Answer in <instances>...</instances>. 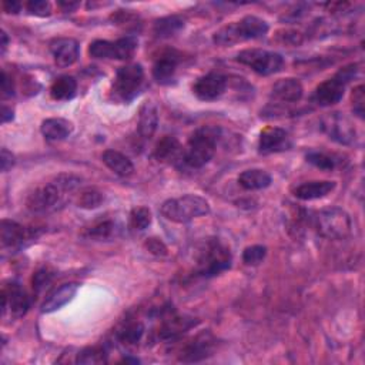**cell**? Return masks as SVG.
I'll list each match as a JSON object with an SVG mask.
<instances>
[{
    "label": "cell",
    "instance_id": "cell-22",
    "mask_svg": "<svg viewBox=\"0 0 365 365\" xmlns=\"http://www.w3.org/2000/svg\"><path fill=\"white\" fill-rule=\"evenodd\" d=\"M159 126V111L153 102H146L140 108L138 133L143 140H150Z\"/></svg>",
    "mask_w": 365,
    "mask_h": 365
},
{
    "label": "cell",
    "instance_id": "cell-28",
    "mask_svg": "<svg viewBox=\"0 0 365 365\" xmlns=\"http://www.w3.org/2000/svg\"><path fill=\"white\" fill-rule=\"evenodd\" d=\"M145 334V324L140 321H129L126 323L117 332V339L122 344L130 347L136 346Z\"/></svg>",
    "mask_w": 365,
    "mask_h": 365
},
{
    "label": "cell",
    "instance_id": "cell-30",
    "mask_svg": "<svg viewBox=\"0 0 365 365\" xmlns=\"http://www.w3.org/2000/svg\"><path fill=\"white\" fill-rule=\"evenodd\" d=\"M152 224V211L147 207H134L129 216V227L133 232H145Z\"/></svg>",
    "mask_w": 365,
    "mask_h": 365
},
{
    "label": "cell",
    "instance_id": "cell-34",
    "mask_svg": "<svg viewBox=\"0 0 365 365\" xmlns=\"http://www.w3.org/2000/svg\"><path fill=\"white\" fill-rule=\"evenodd\" d=\"M107 361V352L103 347H88L77 354V364H103Z\"/></svg>",
    "mask_w": 365,
    "mask_h": 365
},
{
    "label": "cell",
    "instance_id": "cell-13",
    "mask_svg": "<svg viewBox=\"0 0 365 365\" xmlns=\"http://www.w3.org/2000/svg\"><path fill=\"white\" fill-rule=\"evenodd\" d=\"M214 343L216 340L210 332L204 331L199 335H195L190 343H187L181 348L179 359L181 362H199L213 354Z\"/></svg>",
    "mask_w": 365,
    "mask_h": 365
},
{
    "label": "cell",
    "instance_id": "cell-46",
    "mask_svg": "<svg viewBox=\"0 0 365 365\" xmlns=\"http://www.w3.org/2000/svg\"><path fill=\"white\" fill-rule=\"evenodd\" d=\"M13 120V110L8 106H3V113H2V122L8 123Z\"/></svg>",
    "mask_w": 365,
    "mask_h": 365
},
{
    "label": "cell",
    "instance_id": "cell-19",
    "mask_svg": "<svg viewBox=\"0 0 365 365\" xmlns=\"http://www.w3.org/2000/svg\"><path fill=\"white\" fill-rule=\"evenodd\" d=\"M197 320L190 318V317H179V316H170L163 320L157 334L159 339L164 341H175L183 336L187 331H190L193 327L197 325Z\"/></svg>",
    "mask_w": 365,
    "mask_h": 365
},
{
    "label": "cell",
    "instance_id": "cell-31",
    "mask_svg": "<svg viewBox=\"0 0 365 365\" xmlns=\"http://www.w3.org/2000/svg\"><path fill=\"white\" fill-rule=\"evenodd\" d=\"M137 46L138 42L134 36H126L113 42V59L130 60L137 50Z\"/></svg>",
    "mask_w": 365,
    "mask_h": 365
},
{
    "label": "cell",
    "instance_id": "cell-11",
    "mask_svg": "<svg viewBox=\"0 0 365 365\" xmlns=\"http://www.w3.org/2000/svg\"><path fill=\"white\" fill-rule=\"evenodd\" d=\"M31 308V297L23 290V287L16 283L10 282L3 286L2 290V311L3 316L9 311L12 317L20 318L23 317L27 310Z\"/></svg>",
    "mask_w": 365,
    "mask_h": 365
},
{
    "label": "cell",
    "instance_id": "cell-45",
    "mask_svg": "<svg viewBox=\"0 0 365 365\" xmlns=\"http://www.w3.org/2000/svg\"><path fill=\"white\" fill-rule=\"evenodd\" d=\"M59 8H62L63 12H73L74 9L79 8L77 2H59Z\"/></svg>",
    "mask_w": 365,
    "mask_h": 365
},
{
    "label": "cell",
    "instance_id": "cell-14",
    "mask_svg": "<svg viewBox=\"0 0 365 365\" xmlns=\"http://www.w3.org/2000/svg\"><path fill=\"white\" fill-rule=\"evenodd\" d=\"M35 232L23 227L22 224L13 221V220H2L0 224V240H2V247L3 248H10L16 250L23 247L27 241L33 240Z\"/></svg>",
    "mask_w": 365,
    "mask_h": 365
},
{
    "label": "cell",
    "instance_id": "cell-6",
    "mask_svg": "<svg viewBox=\"0 0 365 365\" xmlns=\"http://www.w3.org/2000/svg\"><path fill=\"white\" fill-rule=\"evenodd\" d=\"M317 233L328 240H344L351 236L352 220L340 207L324 209L314 217Z\"/></svg>",
    "mask_w": 365,
    "mask_h": 365
},
{
    "label": "cell",
    "instance_id": "cell-5",
    "mask_svg": "<svg viewBox=\"0 0 365 365\" xmlns=\"http://www.w3.org/2000/svg\"><path fill=\"white\" fill-rule=\"evenodd\" d=\"M232 251L217 238L207 240L200 248L197 257V274L202 277H214L232 267Z\"/></svg>",
    "mask_w": 365,
    "mask_h": 365
},
{
    "label": "cell",
    "instance_id": "cell-36",
    "mask_svg": "<svg viewBox=\"0 0 365 365\" xmlns=\"http://www.w3.org/2000/svg\"><path fill=\"white\" fill-rule=\"evenodd\" d=\"M89 54L95 59H113V42L95 40L89 47Z\"/></svg>",
    "mask_w": 365,
    "mask_h": 365
},
{
    "label": "cell",
    "instance_id": "cell-15",
    "mask_svg": "<svg viewBox=\"0 0 365 365\" xmlns=\"http://www.w3.org/2000/svg\"><path fill=\"white\" fill-rule=\"evenodd\" d=\"M181 60V54L176 50H164L153 65V77L160 84L170 83L175 77L179 63Z\"/></svg>",
    "mask_w": 365,
    "mask_h": 365
},
{
    "label": "cell",
    "instance_id": "cell-10",
    "mask_svg": "<svg viewBox=\"0 0 365 365\" xmlns=\"http://www.w3.org/2000/svg\"><path fill=\"white\" fill-rule=\"evenodd\" d=\"M323 131L334 142L350 146L357 140V129L350 117L340 111H332L321 119Z\"/></svg>",
    "mask_w": 365,
    "mask_h": 365
},
{
    "label": "cell",
    "instance_id": "cell-9",
    "mask_svg": "<svg viewBox=\"0 0 365 365\" xmlns=\"http://www.w3.org/2000/svg\"><path fill=\"white\" fill-rule=\"evenodd\" d=\"M145 81V70L142 65H127L117 70L115 79V95L122 102L133 100L140 92Z\"/></svg>",
    "mask_w": 365,
    "mask_h": 365
},
{
    "label": "cell",
    "instance_id": "cell-16",
    "mask_svg": "<svg viewBox=\"0 0 365 365\" xmlns=\"http://www.w3.org/2000/svg\"><path fill=\"white\" fill-rule=\"evenodd\" d=\"M291 146L289 133L282 127H267L261 131L259 140V152L261 154H271L289 150Z\"/></svg>",
    "mask_w": 365,
    "mask_h": 365
},
{
    "label": "cell",
    "instance_id": "cell-26",
    "mask_svg": "<svg viewBox=\"0 0 365 365\" xmlns=\"http://www.w3.org/2000/svg\"><path fill=\"white\" fill-rule=\"evenodd\" d=\"M271 181V176L267 172L260 170V168H251V170H245L238 176V184L248 191L267 188Z\"/></svg>",
    "mask_w": 365,
    "mask_h": 365
},
{
    "label": "cell",
    "instance_id": "cell-12",
    "mask_svg": "<svg viewBox=\"0 0 365 365\" xmlns=\"http://www.w3.org/2000/svg\"><path fill=\"white\" fill-rule=\"evenodd\" d=\"M227 89V79L220 73H209L194 83L193 92L203 102H213L221 97Z\"/></svg>",
    "mask_w": 365,
    "mask_h": 365
},
{
    "label": "cell",
    "instance_id": "cell-40",
    "mask_svg": "<svg viewBox=\"0 0 365 365\" xmlns=\"http://www.w3.org/2000/svg\"><path fill=\"white\" fill-rule=\"evenodd\" d=\"M352 110L359 119H364V86L362 84H359V86H357L352 90Z\"/></svg>",
    "mask_w": 365,
    "mask_h": 365
},
{
    "label": "cell",
    "instance_id": "cell-24",
    "mask_svg": "<svg viewBox=\"0 0 365 365\" xmlns=\"http://www.w3.org/2000/svg\"><path fill=\"white\" fill-rule=\"evenodd\" d=\"M102 160L111 172L120 177H130L134 173L131 160L117 150H106L102 156Z\"/></svg>",
    "mask_w": 365,
    "mask_h": 365
},
{
    "label": "cell",
    "instance_id": "cell-42",
    "mask_svg": "<svg viewBox=\"0 0 365 365\" xmlns=\"http://www.w3.org/2000/svg\"><path fill=\"white\" fill-rule=\"evenodd\" d=\"M2 95H3V97H12L15 95L13 80H12V77H9L6 70L2 72Z\"/></svg>",
    "mask_w": 365,
    "mask_h": 365
},
{
    "label": "cell",
    "instance_id": "cell-8",
    "mask_svg": "<svg viewBox=\"0 0 365 365\" xmlns=\"http://www.w3.org/2000/svg\"><path fill=\"white\" fill-rule=\"evenodd\" d=\"M236 60L248 66L252 72L261 76H270L282 72L284 67V58L279 53L263 49H247L237 54Z\"/></svg>",
    "mask_w": 365,
    "mask_h": 365
},
{
    "label": "cell",
    "instance_id": "cell-4",
    "mask_svg": "<svg viewBox=\"0 0 365 365\" xmlns=\"http://www.w3.org/2000/svg\"><path fill=\"white\" fill-rule=\"evenodd\" d=\"M160 211L168 221L186 224L194 218L207 216L210 213V204L202 195L186 194L181 197L164 202Z\"/></svg>",
    "mask_w": 365,
    "mask_h": 365
},
{
    "label": "cell",
    "instance_id": "cell-44",
    "mask_svg": "<svg viewBox=\"0 0 365 365\" xmlns=\"http://www.w3.org/2000/svg\"><path fill=\"white\" fill-rule=\"evenodd\" d=\"M3 9L8 13H19L20 9H22V3L10 2V0H9V2H3Z\"/></svg>",
    "mask_w": 365,
    "mask_h": 365
},
{
    "label": "cell",
    "instance_id": "cell-37",
    "mask_svg": "<svg viewBox=\"0 0 365 365\" xmlns=\"http://www.w3.org/2000/svg\"><path fill=\"white\" fill-rule=\"evenodd\" d=\"M54 275H56V271L51 267H42L40 270H38L32 279L35 293H42L53 282Z\"/></svg>",
    "mask_w": 365,
    "mask_h": 365
},
{
    "label": "cell",
    "instance_id": "cell-1",
    "mask_svg": "<svg viewBox=\"0 0 365 365\" xmlns=\"http://www.w3.org/2000/svg\"><path fill=\"white\" fill-rule=\"evenodd\" d=\"M81 183V179L76 175L62 173L56 176L46 184L38 187L27 197V209L35 214H46L62 209L70 199Z\"/></svg>",
    "mask_w": 365,
    "mask_h": 365
},
{
    "label": "cell",
    "instance_id": "cell-41",
    "mask_svg": "<svg viewBox=\"0 0 365 365\" xmlns=\"http://www.w3.org/2000/svg\"><path fill=\"white\" fill-rule=\"evenodd\" d=\"M145 247L152 252V254L154 256H159V257H163V256H167V247L165 244L159 240V238H147V241L145 243Z\"/></svg>",
    "mask_w": 365,
    "mask_h": 365
},
{
    "label": "cell",
    "instance_id": "cell-2",
    "mask_svg": "<svg viewBox=\"0 0 365 365\" xmlns=\"http://www.w3.org/2000/svg\"><path fill=\"white\" fill-rule=\"evenodd\" d=\"M270 26L266 20L257 16H245L238 22L230 23L221 27L213 36V42L217 46H233L247 40L264 38L268 33Z\"/></svg>",
    "mask_w": 365,
    "mask_h": 365
},
{
    "label": "cell",
    "instance_id": "cell-3",
    "mask_svg": "<svg viewBox=\"0 0 365 365\" xmlns=\"http://www.w3.org/2000/svg\"><path fill=\"white\" fill-rule=\"evenodd\" d=\"M220 137L217 127H202L195 130L187 142V147L183 152L184 163L191 168L204 167L216 154V147Z\"/></svg>",
    "mask_w": 365,
    "mask_h": 365
},
{
    "label": "cell",
    "instance_id": "cell-25",
    "mask_svg": "<svg viewBox=\"0 0 365 365\" xmlns=\"http://www.w3.org/2000/svg\"><path fill=\"white\" fill-rule=\"evenodd\" d=\"M183 147L175 136H164L154 149V157L159 161H175L180 156L183 157Z\"/></svg>",
    "mask_w": 365,
    "mask_h": 365
},
{
    "label": "cell",
    "instance_id": "cell-20",
    "mask_svg": "<svg viewBox=\"0 0 365 365\" xmlns=\"http://www.w3.org/2000/svg\"><path fill=\"white\" fill-rule=\"evenodd\" d=\"M336 187L335 181L330 180H316V181H307L300 186H297L293 190V194L298 200L310 202V200H318L323 197H327L330 193H332Z\"/></svg>",
    "mask_w": 365,
    "mask_h": 365
},
{
    "label": "cell",
    "instance_id": "cell-29",
    "mask_svg": "<svg viewBox=\"0 0 365 365\" xmlns=\"http://www.w3.org/2000/svg\"><path fill=\"white\" fill-rule=\"evenodd\" d=\"M184 27V19L180 16H167L154 23V35L157 38H170Z\"/></svg>",
    "mask_w": 365,
    "mask_h": 365
},
{
    "label": "cell",
    "instance_id": "cell-7",
    "mask_svg": "<svg viewBox=\"0 0 365 365\" xmlns=\"http://www.w3.org/2000/svg\"><path fill=\"white\" fill-rule=\"evenodd\" d=\"M357 65H348L336 72L331 79L318 84L313 95V102L320 107H330L340 103L344 97L347 84L357 76Z\"/></svg>",
    "mask_w": 365,
    "mask_h": 365
},
{
    "label": "cell",
    "instance_id": "cell-32",
    "mask_svg": "<svg viewBox=\"0 0 365 365\" xmlns=\"http://www.w3.org/2000/svg\"><path fill=\"white\" fill-rule=\"evenodd\" d=\"M116 232H117V226L113 220H103V221L93 224L86 234L90 238L107 240V238L116 236Z\"/></svg>",
    "mask_w": 365,
    "mask_h": 365
},
{
    "label": "cell",
    "instance_id": "cell-35",
    "mask_svg": "<svg viewBox=\"0 0 365 365\" xmlns=\"http://www.w3.org/2000/svg\"><path fill=\"white\" fill-rule=\"evenodd\" d=\"M305 159H307L308 163H311L313 165L321 168V170L331 172L336 167L335 157H332V156H330L327 153H323V152H310V153L307 154Z\"/></svg>",
    "mask_w": 365,
    "mask_h": 365
},
{
    "label": "cell",
    "instance_id": "cell-47",
    "mask_svg": "<svg viewBox=\"0 0 365 365\" xmlns=\"http://www.w3.org/2000/svg\"><path fill=\"white\" fill-rule=\"evenodd\" d=\"M8 44H9V39H8L6 32L3 31V32H2V54H5V51H6V49H8Z\"/></svg>",
    "mask_w": 365,
    "mask_h": 365
},
{
    "label": "cell",
    "instance_id": "cell-21",
    "mask_svg": "<svg viewBox=\"0 0 365 365\" xmlns=\"http://www.w3.org/2000/svg\"><path fill=\"white\" fill-rule=\"evenodd\" d=\"M79 291V284L77 283H67L60 286L59 289L53 290L43 301L40 310L43 314H49L53 311L60 310L62 307H65L67 302L73 300L76 293Z\"/></svg>",
    "mask_w": 365,
    "mask_h": 365
},
{
    "label": "cell",
    "instance_id": "cell-38",
    "mask_svg": "<svg viewBox=\"0 0 365 365\" xmlns=\"http://www.w3.org/2000/svg\"><path fill=\"white\" fill-rule=\"evenodd\" d=\"M267 256L264 245H251L243 251V261L247 266H259Z\"/></svg>",
    "mask_w": 365,
    "mask_h": 365
},
{
    "label": "cell",
    "instance_id": "cell-18",
    "mask_svg": "<svg viewBox=\"0 0 365 365\" xmlns=\"http://www.w3.org/2000/svg\"><path fill=\"white\" fill-rule=\"evenodd\" d=\"M50 51L56 65L69 67L79 59V43L72 38H59L50 43Z\"/></svg>",
    "mask_w": 365,
    "mask_h": 365
},
{
    "label": "cell",
    "instance_id": "cell-17",
    "mask_svg": "<svg viewBox=\"0 0 365 365\" xmlns=\"http://www.w3.org/2000/svg\"><path fill=\"white\" fill-rule=\"evenodd\" d=\"M304 89L300 80L297 79H282L271 89V99L275 104H291L297 103L302 99Z\"/></svg>",
    "mask_w": 365,
    "mask_h": 365
},
{
    "label": "cell",
    "instance_id": "cell-27",
    "mask_svg": "<svg viewBox=\"0 0 365 365\" xmlns=\"http://www.w3.org/2000/svg\"><path fill=\"white\" fill-rule=\"evenodd\" d=\"M77 93V81L72 76H60L56 79L50 88L51 99L58 102L72 100Z\"/></svg>",
    "mask_w": 365,
    "mask_h": 365
},
{
    "label": "cell",
    "instance_id": "cell-43",
    "mask_svg": "<svg viewBox=\"0 0 365 365\" xmlns=\"http://www.w3.org/2000/svg\"><path fill=\"white\" fill-rule=\"evenodd\" d=\"M0 163H2V172H8L9 168H12L15 164V156L8 149H2Z\"/></svg>",
    "mask_w": 365,
    "mask_h": 365
},
{
    "label": "cell",
    "instance_id": "cell-39",
    "mask_svg": "<svg viewBox=\"0 0 365 365\" xmlns=\"http://www.w3.org/2000/svg\"><path fill=\"white\" fill-rule=\"evenodd\" d=\"M27 12L39 17H47L51 15V5L46 0H33L26 5Z\"/></svg>",
    "mask_w": 365,
    "mask_h": 365
},
{
    "label": "cell",
    "instance_id": "cell-23",
    "mask_svg": "<svg viewBox=\"0 0 365 365\" xmlns=\"http://www.w3.org/2000/svg\"><path fill=\"white\" fill-rule=\"evenodd\" d=\"M40 131L49 142H62V140L72 134L73 124L69 120L60 117L46 119L40 126Z\"/></svg>",
    "mask_w": 365,
    "mask_h": 365
},
{
    "label": "cell",
    "instance_id": "cell-33",
    "mask_svg": "<svg viewBox=\"0 0 365 365\" xmlns=\"http://www.w3.org/2000/svg\"><path fill=\"white\" fill-rule=\"evenodd\" d=\"M104 202V195L102 191H99L97 188H86L83 190L79 195L77 199V204L81 209H86V210H92V209H97L102 206V203Z\"/></svg>",
    "mask_w": 365,
    "mask_h": 365
}]
</instances>
